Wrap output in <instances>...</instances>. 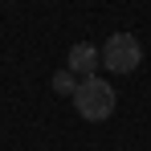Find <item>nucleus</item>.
Listing matches in <instances>:
<instances>
[{
  "label": "nucleus",
  "mask_w": 151,
  "mask_h": 151,
  "mask_svg": "<svg viewBox=\"0 0 151 151\" xmlns=\"http://www.w3.org/2000/svg\"><path fill=\"white\" fill-rule=\"evenodd\" d=\"M114 102H119V94H114V86H110L106 78H82L78 90H74V106H78V114H82L86 123L110 119V114H114Z\"/></svg>",
  "instance_id": "nucleus-1"
},
{
  "label": "nucleus",
  "mask_w": 151,
  "mask_h": 151,
  "mask_svg": "<svg viewBox=\"0 0 151 151\" xmlns=\"http://www.w3.org/2000/svg\"><path fill=\"white\" fill-rule=\"evenodd\" d=\"M98 61H102V53L94 49V45H82V41H78L74 49H70V74H78V78H94Z\"/></svg>",
  "instance_id": "nucleus-3"
},
{
  "label": "nucleus",
  "mask_w": 151,
  "mask_h": 151,
  "mask_svg": "<svg viewBox=\"0 0 151 151\" xmlns=\"http://www.w3.org/2000/svg\"><path fill=\"white\" fill-rule=\"evenodd\" d=\"M53 90H57V94H70V98H74V74H70V70H57V74H53Z\"/></svg>",
  "instance_id": "nucleus-4"
},
{
  "label": "nucleus",
  "mask_w": 151,
  "mask_h": 151,
  "mask_svg": "<svg viewBox=\"0 0 151 151\" xmlns=\"http://www.w3.org/2000/svg\"><path fill=\"white\" fill-rule=\"evenodd\" d=\"M139 61H143V45L135 33H114L102 49V65L110 74H131V70H139Z\"/></svg>",
  "instance_id": "nucleus-2"
}]
</instances>
